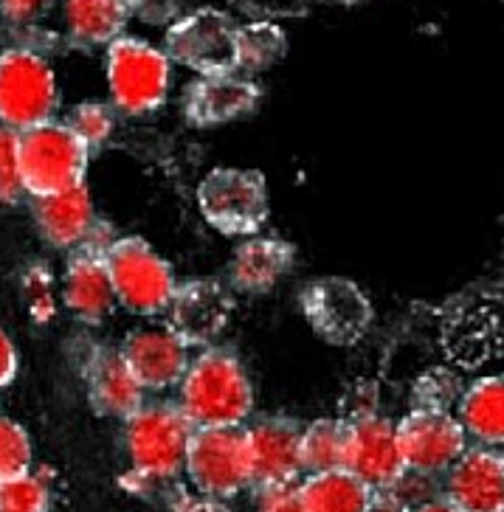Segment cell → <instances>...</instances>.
I'll list each match as a JSON object with an SVG mask.
<instances>
[{"instance_id":"74e56055","label":"cell","mask_w":504,"mask_h":512,"mask_svg":"<svg viewBox=\"0 0 504 512\" xmlns=\"http://www.w3.org/2000/svg\"><path fill=\"white\" fill-rule=\"evenodd\" d=\"M175 512H231L220 498L209 496H184L175 504Z\"/></svg>"},{"instance_id":"9c48e42d","label":"cell","mask_w":504,"mask_h":512,"mask_svg":"<svg viewBox=\"0 0 504 512\" xmlns=\"http://www.w3.org/2000/svg\"><path fill=\"white\" fill-rule=\"evenodd\" d=\"M234 37L237 23L223 9H198L192 15L175 20L164 37V54L169 62H178L198 76L234 74Z\"/></svg>"},{"instance_id":"7c38bea8","label":"cell","mask_w":504,"mask_h":512,"mask_svg":"<svg viewBox=\"0 0 504 512\" xmlns=\"http://www.w3.org/2000/svg\"><path fill=\"white\" fill-rule=\"evenodd\" d=\"M398 448L406 470L426 476H445L448 467L468 451V437L454 411H420L412 408L395 422Z\"/></svg>"},{"instance_id":"7a4b0ae2","label":"cell","mask_w":504,"mask_h":512,"mask_svg":"<svg viewBox=\"0 0 504 512\" xmlns=\"http://www.w3.org/2000/svg\"><path fill=\"white\" fill-rule=\"evenodd\" d=\"M195 428L178 403L155 400L144 403L124 420V451L130 456V473L150 482H169L184 473L186 451Z\"/></svg>"},{"instance_id":"f1b7e54d","label":"cell","mask_w":504,"mask_h":512,"mask_svg":"<svg viewBox=\"0 0 504 512\" xmlns=\"http://www.w3.org/2000/svg\"><path fill=\"white\" fill-rule=\"evenodd\" d=\"M462 383L451 369H431L414 383L412 408L420 411H451L462 397Z\"/></svg>"},{"instance_id":"8992f818","label":"cell","mask_w":504,"mask_h":512,"mask_svg":"<svg viewBox=\"0 0 504 512\" xmlns=\"http://www.w3.org/2000/svg\"><path fill=\"white\" fill-rule=\"evenodd\" d=\"M60 105L57 74L31 48L0 51V127L26 133L54 121Z\"/></svg>"},{"instance_id":"836d02e7","label":"cell","mask_w":504,"mask_h":512,"mask_svg":"<svg viewBox=\"0 0 504 512\" xmlns=\"http://www.w3.org/2000/svg\"><path fill=\"white\" fill-rule=\"evenodd\" d=\"M257 507L260 512H302L299 482L262 484L257 487Z\"/></svg>"},{"instance_id":"3957f363","label":"cell","mask_w":504,"mask_h":512,"mask_svg":"<svg viewBox=\"0 0 504 512\" xmlns=\"http://www.w3.org/2000/svg\"><path fill=\"white\" fill-rule=\"evenodd\" d=\"M105 265L116 304H122L127 313L141 318L167 313L178 279L172 265L144 237H116L105 251Z\"/></svg>"},{"instance_id":"d6986e66","label":"cell","mask_w":504,"mask_h":512,"mask_svg":"<svg viewBox=\"0 0 504 512\" xmlns=\"http://www.w3.org/2000/svg\"><path fill=\"white\" fill-rule=\"evenodd\" d=\"M260 105V88L243 74L198 76L184 96V113L195 127H220L251 116Z\"/></svg>"},{"instance_id":"cb8c5ba5","label":"cell","mask_w":504,"mask_h":512,"mask_svg":"<svg viewBox=\"0 0 504 512\" xmlns=\"http://www.w3.org/2000/svg\"><path fill=\"white\" fill-rule=\"evenodd\" d=\"M65 29L82 48H99L124 37L133 17L130 0H65Z\"/></svg>"},{"instance_id":"f35d334b","label":"cell","mask_w":504,"mask_h":512,"mask_svg":"<svg viewBox=\"0 0 504 512\" xmlns=\"http://www.w3.org/2000/svg\"><path fill=\"white\" fill-rule=\"evenodd\" d=\"M367 512H406V510L400 507L395 498L386 496V493H375V498H372V504H369Z\"/></svg>"},{"instance_id":"4dcf8cb0","label":"cell","mask_w":504,"mask_h":512,"mask_svg":"<svg viewBox=\"0 0 504 512\" xmlns=\"http://www.w3.org/2000/svg\"><path fill=\"white\" fill-rule=\"evenodd\" d=\"M31 473V439L20 422L0 417V479Z\"/></svg>"},{"instance_id":"2e32d148","label":"cell","mask_w":504,"mask_h":512,"mask_svg":"<svg viewBox=\"0 0 504 512\" xmlns=\"http://www.w3.org/2000/svg\"><path fill=\"white\" fill-rule=\"evenodd\" d=\"M122 358L144 392L178 389L189 369V349L167 327H136L119 344Z\"/></svg>"},{"instance_id":"5b68a950","label":"cell","mask_w":504,"mask_h":512,"mask_svg":"<svg viewBox=\"0 0 504 512\" xmlns=\"http://www.w3.org/2000/svg\"><path fill=\"white\" fill-rule=\"evenodd\" d=\"M198 209L226 237H257L271 214L268 181L257 169L217 166L198 183Z\"/></svg>"},{"instance_id":"d4e9b609","label":"cell","mask_w":504,"mask_h":512,"mask_svg":"<svg viewBox=\"0 0 504 512\" xmlns=\"http://www.w3.org/2000/svg\"><path fill=\"white\" fill-rule=\"evenodd\" d=\"M302 512H367L375 490L347 470L313 473L299 482Z\"/></svg>"},{"instance_id":"d6a6232c","label":"cell","mask_w":504,"mask_h":512,"mask_svg":"<svg viewBox=\"0 0 504 512\" xmlns=\"http://www.w3.org/2000/svg\"><path fill=\"white\" fill-rule=\"evenodd\" d=\"M386 496L395 498L403 510H417L434 498H443V482L440 476H426V473H417V470H403L398 482L386 490Z\"/></svg>"},{"instance_id":"ac0fdd59","label":"cell","mask_w":504,"mask_h":512,"mask_svg":"<svg viewBox=\"0 0 504 512\" xmlns=\"http://www.w3.org/2000/svg\"><path fill=\"white\" fill-rule=\"evenodd\" d=\"M443 498L459 512H504V456L468 448L443 479Z\"/></svg>"},{"instance_id":"52a82bcc","label":"cell","mask_w":504,"mask_h":512,"mask_svg":"<svg viewBox=\"0 0 504 512\" xmlns=\"http://www.w3.org/2000/svg\"><path fill=\"white\" fill-rule=\"evenodd\" d=\"M91 150L65 121H46L20 133V175L31 197H48L85 183Z\"/></svg>"},{"instance_id":"8fae6325","label":"cell","mask_w":504,"mask_h":512,"mask_svg":"<svg viewBox=\"0 0 504 512\" xmlns=\"http://www.w3.org/2000/svg\"><path fill=\"white\" fill-rule=\"evenodd\" d=\"M164 316V327L186 349L217 347L234 316V293L217 279H189L175 287Z\"/></svg>"},{"instance_id":"83f0119b","label":"cell","mask_w":504,"mask_h":512,"mask_svg":"<svg viewBox=\"0 0 504 512\" xmlns=\"http://www.w3.org/2000/svg\"><path fill=\"white\" fill-rule=\"evenodd\" d=\"M65 124L77 133V138L88 147V150H99L105 147L113 127H116V110L105 102H82L71 110V116L65 119Z\"/></svg>"},{"instance_id":"9a60e30c","label":"cell","mask_w":504,"mask_h":512,"mask_svg":"<svg viewBox=\"0 0 504 512\" xmlns=\"http://www.w3.org/2000/svg\"><path fill=\"white\" fill-rule=\"evenodd\" d=\"M248 476L254 487L299 482L302 476V425L291 417H265L243 428Z\"/></svg>"},{"instance_id":"ba28073f","label":"cell","mask_w":504,"mask_h":512,"mask_svg":"<svg viewBox=\"0 0 504 512\" xmlns=\"http://www.w3.org/2000/svg\"><path fill=\"white\" fill-rule=\"evenodd\" d=\"M299 310L310 330L333 347L358 344L372 327L369 296L344 276H321L302 287Z\"/></svg>"},{"instance_id":"5bb4252c","label":"cell","mask_w":504,"mask_h":512,"mask_svg":"<svg viewBox=\"0 0 504 512\" xmlns=\"http://www.w3.org/2000/svg\"><path fill=\"white\" fill-rule=\"evenodd\" d=\"M445 355L459 369H476L504 355V304L476 299L459 307L443 324Z\"/></svg>"},{"instance_id":"277c9868","label":"cell","mask_w":504,"mask_h":512,"mask_svg":"<svg viewBox=\"0 0 504 512\" xmlns=\"http://www.w3.org/2000/svg\"><path fill=\"white\" fill-rule=\"evenodd\" d=\"M110 107L130 119L150 116L167 102L172 85V62L161 48L138 37H119L107 46L105 57Z\"/></svg>"},{"instance_id":"ab89813d","label":"cell","mask_w":504,"mask_h":512,"mask_svg":"<svg viewBox=\"0 0 504 512\" xmlns=\"http://www.w3.org/2000/svg\"><path fill=\"white\" fill-rule=\"evenodd\" d=\"M409 512H459L454 504H448L445 498H434V501H428L423 507H417V510H409Z\"/></svg>"},{"instance_id":"484cf974","label":"cell","mask_w":504,"mask_h":512,"mask_svg":"<svg viewBox=\"0 0 504 512\" xmlns=\"http://www.w3.org/2000/svg\"><path fill=\"white\" fill-rule=\"evenodd\" d=\"M288 51V37L276 23H248L237 26L234 37V57H237V74L254 79L257 74L271 71L276 62Z\"/></svg>"},{"instance_id":"e0dca14e","label":"cell","mask_w":504,"mask_h":512,"mask_svg":"<svg viewBox=\"0 0 504 512\" xmlns=\"http://www.w3.org/2000/svg\"><path fill=\"white\" fill-rule=\"evenodd\" d=\"M82 383H85L88 403L102 417L127 420L144 406V389L138 386L119 347L96 344L88 349L82 361Z\"/></svg>"},{"instance_id":"b9f144b4","label":"cell","mask_w":504,"mask_h":512,"mask_svg":"<svg viewBox=\"0 0 504 512\" xmlns=\"http://www.w3.org/2000/svg\"><path fill=\"white\" fill-rule=\"evenodd\" d=\"M502 456H504V453H502Z\"/></svg>"},{"instance_id":"e575fe53","label":"cell","mask_w":504,"mask_h":512,"mask_svg":"<svg viewBox=\"0 0 504 512\" xmlns=\"http://www.w3.org/2000/svg\"><path fill=\"white\" fill-rule=\"evenodd\" d=\"M43 9V0H0V12L12 23H29Z\"/></svg>"},{"instance_id":"4fadbf2b","label":"cell","mask_w":504,"mask_h":512,"mask_svg":"<svg viewBox=\"0 0 504 512\" xmlns=\"http://www.w3.org/2000/svg\"><path fill=\"white\" fill-rule=\"evenodd\" d=\"M344 470L375 493H386L403 476V456L398 448L395 422L381 414L347 420Z\"/></svg>"},{"instance_id":"30bf717a","label":"cell","mask_w":504,"mask_h":512,"mask_svg":"<svg viewBox=\"0 0 504 512\" xmlns=\"http://www.w3.org/2000/svg\"><path fill=\"white\" fill-rule=\"evenodd\" d=\"M184 473L200 496L234 498L251 484L243 428H198L189 439Z\"/></svg>"},{"instance_id":"6da1fadb","label":"cell","mask_w":504,"mask_h":512,"mask_svg":"<svg viewBox=\"0 0 504 512\" xmlns=\"http://www.w3.org/2000/svg\"><path fill=\"white\" fill-rule=\"evenodd\" d=\"M178 408L198 428H243L254 414V383L229 347L200 349L178 386Z\"/></svg>"},{"instance_id":"4316f807","label":"cell","mask_w":504,"mask_h":512,"mask_svg":"<svg viewBox=\"0 0 504 512\" xmlns=\"http://www.w3.org/2000/svg\"><path fill=\"white\" fill-rule=\"evenodd\" d=\"M344 442H347V420L344 417H321L302 428V473H330L344 470Z\"/></svg>"},{"instance_id":"44dd1931","label":"cell","mask_w":504,"mask_h":512,"mask_svg":"<svg viewBox=\"0 0 504 512\" xmlns=\"http://www.w3.org/2000/svg\"><path fill=\"white\" fill-rule=\"evenodd\" d=\"M62 302L82 324H102L110 316V310L116 307V293L105 256L82 248L71 254L62 279Z\"/></svg>"},{"instance_id":"603a6c76","label":"cell","mask_w":504,"mask_h":512,"mask_svg":"<svg viewBox=\"0 0 504 512\" xmlns=\"http://www.w3.org/2000/svg\"><path fill=\"white\" fill-rule=\"evenodd\" d=\"M457 420L479 448H504V375L474 380L459 397Z\"/></svg>"},{"instance_id":"1f68e13d","label":"cell","mask_w":504,"mask_h":512,"mask_svg":"<svg viewBox=\"0 0 504 512\" xmlns=\"http://www.w3.org/2000/svg\"><path fill=\"white\" fill-rule=\"evenodd\" d=\"M23 195L26 189L20 175V133L0 127V203L15 206Z\"/></svg>"},{"instance_id":"f546056e","label":"cell","mask_w":504,"mask_h":512,"mask_svg":"<svg viewBox=\"0 0 504 512\" xmlns=\"http://www.w3.org/2000/svg\"><path fill=\"white\" fill-rule=\"evenodd\" d=\"M51 496L46 482L34 473L0 479V512H48Z\"/></svg>"},{"instance_id":"8d00e7d4","label":"cell","mask_w":504,"mask_h":512,"mask_svg":"<svg viewBox=\"0 0 504 512\" xmlns=\"http://www.w3.org/2000/svg\"><path fill=\"white\" fill-rule=\"evenodd\" d=\"M17 375V349L9 332L0 330V389L9 386Z\"/></svg>"},{"instance_id":"60d3db41","label":"cell","mask_w":504,"mask_h":512,"mask_svg":"<svg viewBox=\"0 0 504 512\" xmlns=\"http://www.w3.org/2000/svg\"><path fill=\"white\" fill-rule=\"evenodd\" d=\"M341 6H355V3H361V0H336Z\"/></svg>"},{"instance_id":"7402d4cb","label":"cell","mask_w":504,"mask_h":512,"mask_svg":"<svg viewBox=\"0 0 504 512\" xmlns=\"http://www.w3.org/2000/svg\"><path fill=\"white\" fill-rule=\"evenodd\" d=\"M293 262H296V248L288 240L260 237V234L248 237L231 256V287L248 296H265L293 271Z\"/></svg>"},{"instance_id":"d590c367","label":"cell","mask_w":504,"mask_h":512,"mask_svg":"<svg viewBox=\"0 0 504 512\" xmlns=\"http://www.w3.org/2000/svg\"><path fill=\"white\" fill-rule=\"evenodd\" d=\"M130 3H133V15L147 23H164L175 9V0H130Z\"/></svg>"},{"instance_id":"ffe728a7","label":"cell","mask_w":504,"mask_h":512,"mask_svg":"<svg viewBox=\"0 0 504 512\" xmlns=\"http://www.w3.org/2000/svg\"><path fill=\"white\" fill-rule=\"evenodd\" d=\"M34 223L48 245L62 251H79L91 237L93 226L99 223L88 186L79 183L57 195L34 197Z\"/></svg>"}]
</instances>
